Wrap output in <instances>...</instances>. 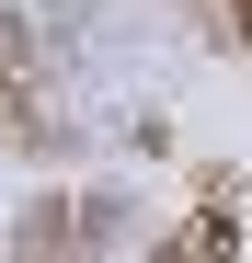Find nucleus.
<instances>
[{
  "mask_svg": "<svg viewBox=\"0 0 252 263\" xmlns=\"http://www.w3.org/2000/svg\"><path fill=\"white\" fill-rule=\"evenodd\" d=\"M206 34H218V46H241V58H252V0H206Z\"/></svg>",
  "mask_w": 252,
  "mask_h": 263,
  "instance_id": "obj_1",
  "label": "nucleus"
}]
</instances>
